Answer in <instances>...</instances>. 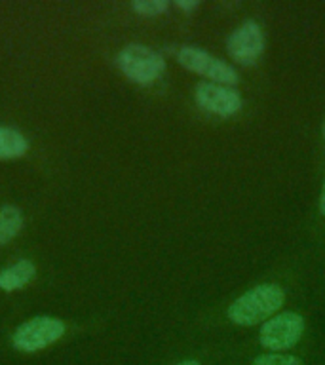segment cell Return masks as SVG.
<instances>
[{"mask_svg": "<svg viewBox=\"0 0 325 365\" xmlns=\"http://www.w3.org/2000/svg\"><path fill=\"white\" fill-rule=\"evenodd\" d=\"M285 293L276 284L257 285L228 307V319L239 327L264 324L284 307Z\"/></svg>", "mask_w": 325, "mask_h": 365, "instance_id": "1", "label": "cell"}, {"mask_svg": "<svg viewBox=\"0 0 325 365\" xmlns=\"http://www.w3.org/2000/svg\"><path fill=\"white\" fill-rule=\"evenodd\" d=\"M118 67L135 84H153L164 74L165 61L158 51L143 44H130L118 53Z\"/></svg>", "mask_w": 325, "mask_h": 365, "instance_id": "2", "label": "cell"}, {"mask_svg": "<svg viewBox=\"0 0 325 365\" xmlns=\"http://www.w3.org/2000/svg\"><path fill=\"white\" fill-rule=\"evenodd\" d=\"M177 61L190 73L210 78L211 82L221 86H236L238 84V73L232 65L222 61L219 57L211 56L207 51L200 50L196 46H182L175 53Z\"/></svg>", "mask_w": 325, "mask_h": 365, "instance_id": "3", "label": "cell"}, {"mask_svg": "<svg viewBox=\"0 0 325 365\" xmlns=\"http://www.w3.org/2000/svg\"><path fill=\"white\" fill-rule=\"evenodd\" d=\"M63 335H65V324L61 319L51 318V316H40V318L29 319L19 325L11 336V342L17 350L33 354L51 346Z\"/></svg>", "mask_w": 325, "mask_h": 365, "instance_id": "4", "label": "cell"}, {"mask_svg": "<svg viewBox=\"0 0 325 365\" xmlns=\"http://www.w3.org/2000/svg\"><path fill=\"white\" fill-rule=\"evenodd\" d=\"M304 333V318L296 312H279L261 325V346L272 352L289 350L301 341Z\"/></svg>", "mask_w": 325, "mask_h": 365, "instance_id": "5", "label": "cell"}, {"mask_svg": "<svg viewBox=\"0 0 325 365\" xmlns=\"http://www.w3.org/2000/svg\"><path fill=\"white\" fill-rule=\"evenodd\" d=\"M194 99L200 108L215 116H234L242 110V97L230 86H221L215 82H200L194 91Z\"/></svg>", "mask_w": 325, "mask_h": 365, "instance_id": "6", "label": "cell"}, {"mask_svg": "<svg viewBox=\"0 0 325 365\" xmlns=\"http://www.w3.org/2000/svg\"><path fill=\"white\" fill-rule=\"evenodd\" d=\"M227 50L230 59L239 65H253L264 51V34L255 21L242 23L228 36Z\"/></svg>", "mask_w": 325, "mask_h": 365, "instance_id": "7", "label": "cell"}, {"mask_svg": "<svg viewBox=\"0 0 325 365\" xmlns=\"http://www.w3.org/2000/svg\"><path fill=\"white\" fill-rule=\"evenodd\" d=\"M36 274V267L27 259L14 262L8 268L0 272V289L2 291H16L23 285H27Z\"/></svg>", "mask_w": 325, "mask_h": 365, "instance_id": "8", "label": "cell"}, {"mask_svg": "<svg viewBox=\"0 0 325 365\" xmlns=\"http://www.w3.org/2000/svg\"><path fill=\"white\" fill-rule=\"evenodd\" d=\"M29 143L17 130L0 128V160L19 158L27 153Z\"/></svg>", "mask_w": 325, "mask_h": 365, "instance_id": "9", "label": "cell"}, {"mask_svg": "<svg viewBox=\"0 0 325 365\" xmlns=\"http://www.w3.org/2000/svg\"><path fill=\"white\" fill-rule=\"evenodd\" d=\"M23 228V213L14 205L0 207V245L14 240Z\"/></svg>", "mask_w": 325, "mask_h": 365, "instance_id": "10", "label": "cell"}, {"mask_svg": "<svg viewBox=\"0 0 325 365\" xmlns=\"http://www.w3.org/2000/svg\"><path fill=\"white\" fill-rule=\"evenodd\" d=\"M131 8L143 17H156L170 10V2L167 0H135Z\"/></svg>", "mask_w": 325, "mask_h": 365, "instance_id": "11", "label": "cell"}, {"mask_svg": "<svg viewBox=\"0 0 325 365\" xmlns=\"http://www.w3.org/2000/svg\"><path fill=\"white\" fill-rule=\"evenodd\" d=\"M251 365H302V361L291 354H282V352H270V354H261L253 359Z\"/></svg>", "mask_w": 325, "mask_h": 365, "instance_id": "12", "label": "cell"}, {"mask_svg": "<svg viewBox=\"0 0 325 365\" xmlns=\"http://www.w3.org/2000/svg\"><path fill=\"white\" fill-rule=\"evenodd\" d=\"M175 6L182 11H192V10H196V8H198L200 2H198V0H177Z\"/></svg>", "mask_w": 325, "mask_h": 365, "instance_id": "13", "label": "cell"}, {"mask_svg": "<svg viewBox=\"0 0 325 365\" xmlns=\"http://www.w3.org/2000/svg\"><path fill=\"white\" fill-rule=\"evenodd\" d=\"M319 213L325 217V179H324V187H321V194H319Z\"/></svg>", "mask_w": 325, "mask_h": 365, "instance_id": "14", "label": "cell"}, {"mask_svg": "<svg viewBox=\"0 0 325 365\" xmlns=\"http://www.w3.org/2000/svg\"><path fill=\"white\" fill-rule=\"evenodd\" d=\"M179 365H200V361H196V359H188V361H182V364Z\"/></svg>", "mask_w": 325, "mask_h": 365, "instance_id": "15", "label": "cell"}, {"mask_svg": "<svg viewBox=\"0 0 325 365\" xmlns=\"http://www.w3.org/2000/svg\"><path fill=\"white\" fill-rule=\"evenodd\" d=\"M324 139H325V124H324Z\"/></svg>", "mask_w": 325, "mask_h": 365, "instance_id": "16", "label": "cell"}]
</instances>
